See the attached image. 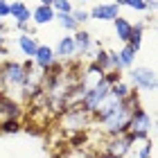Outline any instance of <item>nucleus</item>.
Returning a JSON list of instances; mask_svg holds the SVG:
<instances>
[{
  "mask_svg": "<svg viewBox=\"0 0 158 158\" xmlns=\"http://www.w3.org/2000/svg\"><path fill=\"white\" fill-rule=\"evenodd\" d=\"M131 145H133V135L131 133L113 135V138H106L104 140L102 154L113 156V158H129V154H131Z\"/></svg>",
  "mask_w": 158,
  "mask_h": 158,
  "instance_id": "nucleus-4",
  "label": "nucleus"
},
{
  "mask_svg": "<svg viewBox=\"0 0 158 158\" xmlns=\"http://www.w3.org/2000/svg\"><path fill=\"white\" fill-rule=\"evenodd\" d=\"M113 2H115L118 7H124V2H127V0H113Z\"/></svg>",
  "mask_w": 158,
  "mask_h": 158,
  "instance_id": "nucleus-30",
  "label": "nucleus"
},
{
  "mask_svg": "<svg viewBox=\"0 0 158 158\" xmlns=\"http://www.w3.org/2000/svg\"><path fill=\"white\" fill-rule=\"evenodd\" d=\"M154 127H156V131H158V113H156V120H154Z\"/></svg>",
  "mask_w": 158,
  "mask_h": 158,
  "instance_id": "nucleus-31",
  "label": "nucleus"
},
{
  "mask_svg": "<svg viewBox=\"0 0 158 158\" xmlns=\"http://www.w3.org/2000/svg\"><path fill=\"white\" fill-rule=\"evenodd\" d=\"M152 129H154V118L149 115L142 106H138V109L133 111V115H131V122H129V133H131L133 138H140V135H149Z\"/></svg>",
  "mask_w": 158,
  "mask_h": 158,
  "instance_id": "nucleus-5",
  "label": "nucleus"
},
{
  "mask_svg": "<svg viewBox=\"0 0 158 158\" xmlns=\"http://www.w3.org/2000/svg\"><path fill=\"white\" fill-rule=\"evenodd\" d=\"M9 16L16 20V23H30L32 20V9L27 7V2H23V0H14Z\"/></svg>",
  "mask_w": 158,
  "mask_h": 158,
  "instance_id": "nucleus-17",
  "label": "nucleus"
},
{
  "mask_svg": "<svg viewBox=\"0 0 158 158\" xmlns=\"http://www.w3.org/2000/svg\"><path fill=\"white\" fill-rule=\"evenodd\" d=\"M129 156H133V158H152V138H149V135L133 138L131 154Z\"/></svg>",
  "mask_w": 158,
  "mask_h": 158,
  "instance_id": "nucleus-15",
  "label": "nucleus"
},
{
  "mask_svg": "<svg viewBox=\"0 0 158 158\" xmlns=\"http://www.w3.org/2000/svg\"><path fill=\"white\" fill-rule=\"evenodd\" d=\"M138 106H140V95L135 90H131V95H129L124 102H120L109 118H104L99 122V124H102V131L106 133V138L129 133V122H131V115H133V111L138 109Z\"/></svg>",
  "mask_w": 158,
  "mask_h": 158,
  "instance_id": "nucleus-1",
  "label": "nucleus"
},
{
  "mask_svg": "<svg viewBox=\"0 0 158 158\" xmlns=\"http://www.w3.org/2000/svg\"><path fill=\"white\" fill-rule=\"evenodd\" d=\"M113 30H115V36L118 41L124 45V43H129V39H131V32H133V23L124 16H118L115 20H113Z\"/></svg>",
  "mask_w": 158,
  "mask_h": 158,
  "instance_id": "nucleus-14",
  "label": "nucleus"
},
{
  "mask_svg": "<svg viewBox=\"0 0 158 158\" xmlns=\"http://www.w3.org/2000/svg\"><path fill=\"white\" fill-rule=\"evenodd\" d=\"M9 11H11V2L9 0H0V20L9 18Z\"/></svg>",
  "mask_w": 158,
  "mask_h": 158,
  "instance_id": "nucleus-26",
  "label": "nucleus"
},
{
  "mask_svg": "<svg viewBox=\"0 0 158 158\" xmlns=\"http://www.w3.org/2000/svg\"><path fill=\"white\" fill-rule=\"evenodd\" d=\"M97 158H113V156H106V154H97Z\"/></svg>",
  "mask_w": 158,
  "mask_h": 158,
  "instance_id": "nucleus-32",
  "label": "nucleus"
},
{
  "mask_svg": "<svg viewBox=\"0 0 158 158\" xmlns=\"http://www.w3.org/2000/svg\"><path fill=\"white\" fill-rule=\"evenodd\" d=\"M156 32H158V25H156Z\"/></svg>",
  "mask_w": 158,
  "mask_h": 158,
  "instance_id": "nucleus-34",
  "label": "nucleus"
},
{
  "mask_svg": "<svg viewBox=\"0 0 158 158\" xmlns=\"http://www.w3.org/2000/svg\"><path fill=\"white\" fill-rule=\"evenodd\" d=\"M90 120H93V115L81 106V102L79 104H70L66 109V113H63V124H66L68 131H75V133L86 131V127H88Z\"/></svg>",
  "mask_w": 158,
  "mask_h": 158,
  "instance_id": "nucleus-3",
  "label": "nucleus"
},
{
  "mask_svg": "<svg viewBox=\"0 0 158 158\" xmlns=\"http://www.w3.org/2000/svg\"><path fill=\"white\" fill-rule=\"evenodd\" d=\"M90 61L95 63L97 68H102L104 73H111V70H113V63H111V50H106V48L102 45V41H95V50H93Z\"/></svg>",
  "mask_w": 158,
  "mask_h": 158,
  "instance_id": "nucleus-11",
  "label": "nucleus"
},
{
  "mask_svg": "<svg viewBox=\"0 0 158 158\" xmlns=\"http://www.w3.org/2000/svg\"><path fill=\"white\" fill-rule=\"evenodd\" d=\"M124 7H129V9H133V11H140V14L147 11V2L145 0H127Z\"/></svg>",
  "mask_w": 158,
  "mask_h": 158,
  "instance_id": "nucleus-24",
  "label": "nucleus"
},
{
  "mask_svg": "<svg viewBox=\"0 0 158 158\" xmlns=\"http://www.w3.org/2000/svg\"><path fill=\"white\" fill-rule=\"evenodd\" d=\"M39 45H41L39 39L32 36V34H20V36H18V50L27 56V59H34V56H36Z\"/></svg>",
  "mask_w": 158,
  "mask_h": 158,
  "instance_id": "nucleus-16",
  "label": "nucleus"
},
{
  "mask_svg": "<svg viewBox=\"0 0 158 158\" xmlns=\"http://www.w3.org/2000/svg\"><path fill=\"white\" fill-rule=\"evenodd\" d=\"M129 86L135 90H145V93H154L158 90V73L149 66H138L129 70Z\"/></svg>",
  "mask_w": 158,
  "mask_h": 158,
  "instance_id": "nucleus-2",
  "label": "nucleus"
},
{
  "mask_svg": "<svg viewBox=\"0 0 158 158\" xmlns=\"http://www.w3.org/2000/svg\"><path fill=\"white\" fill-rule=\"evenodd\" d=\"M63 158H97V154L88 152V149H73V152L68 156H63Z\"/></svg>",
  "mask_w": 158,
  "mask_h": 158,
  "instance_id": "nucleus-25",
  "label": "nucleus"
},
{
  "mask_svg": "<svg viewBox=\"0 0 158 158\" xmlns=\"http://www.w3.org/2000/svg\"><path fill=\"white\" fill-rule=\"evenodd\" d=\"M54 54L59 61H70L73 56H77V48H75V36L73 34H66L63 39H59L54 48Z\"/></svg>",
  "mask_w": 158,
  "mask_h": 158,
  "instance_id": "nucleus-10",
  "label": "nucleus"
},
{
  "mask_svg": "<svg viewBox=\"0 0 158 158\" xmlns=\"http://www.w3.org/2000/svg\"><path fill=\"white\" fill-rule=\"evenodd\" d=\"M147 2V11H158V0H145Z\"/></svg>",
  "mask_w": 158,
  "mask_h": 158,
  "instance_id": "nucleus-28",
  "label": "nucleus"
},
{
  "mask_svg": "<svg viewBox=\"0 0 158 158\" xmlns=\"http://www.w3.org/2000/svg\"><path fill=\"white\" fill-rule=\"evenodd\" d=\"M56 23H59V27H61V30L63 32H66V34H75L77 30H81V27H79L77 25V20L73 18V14H56Z\"/></svg>",
  "mask_w": 158,
  "mask_h": 158,
  "instance_id": "nucleus-18",
  "label": "nucleus"
},
{
  "mask_svg": "<svg viewBox=\"0 0 158 158\" xmlns=\"http://www.w3.org/2000/svg\"><path fill=\"white\" fill-rule=\"evenodd\" d=\"M73 36H75L77 54H79V56H93V50H95V41H93L90 32H86V30H77Z\"/></svg>",
  "mask_w": 158,
  "mask_h": 158,
  "instance_id": "nucleus-9",
  "label": "nucleus"
},
{
  "mask_svg": "<svg viewBox=\"0 0 158 158\" xmlns=\"http://www.w3.org/2000/svg\"><path fill=\"white\" fill-rule=\"evenodd\" d=\"M145 27L147 23H133V32H131V39H129V45H131L135 52L142 48V36H145Z\"/></svg>",
  "mask_w": 158,
  "mask_h": 158,
  "instance_id": "nucleus-20",
  "label": "nucleus"
},
{
  "mask_svg": "<svg viewBox=\"0 0 158 158\" xmlns=\"http://www.w3.org/2000/svg\"><path fill=\"white\" fill-rule=\"evenodd\" d=\"M131 90H133V88H131L127 81H118V84L111 86V93H109V95H111L113 99H118V102H124V99L131 95Z\"/></svg>",
  "mask_w": 158,
  "mask_h": 158,
  "instance_id": "nucleus-19",
  "label": "nucleus"
},
{
  "mask_svg": "<svg viewBox=\"0 0 158 158\" xmlns=\"http://www.w3.org/2000/svg\"><path fill=\"white\" fill-rule=\"evenodd\" d=\"M135 56L138 52L124 43L120 50H111V63H113V70H120V73H124V70H131L135 66Z\"/></svg>",
  "mask_w": 158,
  "mask_h": 158,
  "instance_id": "nucleus-6",
  "label": "nucleus"
},
{
  "mask_svg": "<svg viewBox=\"0 0 158 158\" xmlns=\"http://www.w3.org/2000/svg\"><path fill=\"white\" fill-rule=\"evenodd\" d=\"M39 2H41V5H48V7H52V5H54V0H39Z\"/></svg>",
  "mask_w": 158,
  "mask_h": 158,
  "instance_id": "nucleus-29",
  "label": "nucleus"
},
{
  "mask_svg": "<svg viewBox=\"0 0 158 158\" xmlns=\"http://www.w3.org/2000/svg\"><path fill=\"white\" fill-rule=\"evenodd\" d=\"M73 18L77 20V25L81 27L84 23L90 20V14H88V9H84V7H75V9H73Z\"/></svg>",
  "mask_w": 158,
  "mask_h": 158,
  "instance_id": "nucleus-23",
  "label": "nucleus"
},
{
  "mask_svg": "<svg viewBox=\"0 0 158 158\" xmlns=\"http://www.w3.org/2000/svg\"><path fill=\"white\" fill-rule=\"evenodd\" d=\"M90 14V20H102V23H113L118 16H120V7L115 2H97Z\"/></svg>",
  "mask_w": 158,
  "mask_h": 158,
  "instance_id": "nucleus-8",
  "label": "nucleus"
},
{
  "mask_svg": "<svg viewBox=\"0 0 158 158\" xmlns=\"http://www.w3.org/2000/svg\"><path fill=\"white\" fill-rule=\"evenodd\" d=\"M54 18H56V11L48 5H39V7L32 9V25H36V27L39 25H50Z\"/></svg>",
  "mask_w": 158,
  "mask_h": 158,
  "instance_id": "nucleus-13",
  "label": "nucleus"
},
{
  "mask_svg": "<svg viewBox=\"0 0 158 158\" xmlns=\"http://www.w3.org/2000/svg\"><path fill=\"white\" fill-rule=\"evenodd\" d=\"M52 9H54L56 14H73V9H75V5L70 2V0H54Z\"/></svg>",
  "mask_w": 158,
  "mask_h": 158,
  "instance_id": "nucleus-22",
  "label": "nucleus"
},
{
  "mask_svg": "<svg viewBox=\"0 0 158 158\" xmlns=\"http://www.w3.org/2000/svg\"><path fill=\"white\" fill-rule=\"evenodd\" d=\"M5 43H7V39H5V34L0 32V54H2V56H7V54H9V50H7V45H5Z\"/></svg>",
  "mask_w": 158,
  "mask_h": 158,
  "instance_id": "nucleus-27",
  "label": "nucleus"
},
{
  "mask_svg": "<svg viewBox=\"0 0 158 158\" xmlns=\"http://www.w3.org/2000/svg\"><path fill=\"white\" fill-rule=\"evenodd\" d=\"M34 66H36L41 73H50L54 66H56V54H54V48H50L48 43H41L39 50H36V56H34Z\"/></svg>",
  "mask_w": 158,
  "mask_h": 158,
  "instance_id": "nucleus-7",
  "label": "nucleus"
},
{
  "mask_svg": "<svg viewBox=\"0 0 158 158\" xmlns=\"http://www.w3.org/2000/svg\"><path fill=\"white\" fill-rule=\"evenodd\" d=\"M81 75H84V77H81V84H84V88L88 90V88H93V86L102 84V81H104V75H106V73H104L102 68H97L95 63L90 61L88 66L84 68V73H81Z\"/></svg>",
  "mask_w": 158,
  "mask_h": 158,
  "instance_id": "nucleus-12",
  "label": "nucleus"
},
{
  "mask_svg": "<svg viewBox=\"0 0 158 158\" xmlns=\"http://www.w3.org/2000/svg\"><path fill=\"white\" fill-rule=\"evenodd\" d=\"M86 2H90V0H79V5H81V7H84Z\"/></svg>",
  "mask_w": 158,
  "mask_h": 158,
  "instance_id": "nucleus-33",
  "label": "nucleus"
},
{
  "mask_svg": "<svg viewBox=\"0 0 158 158\" xmlns=\"http://www.w3.org/2000/svg\"><path fill=\"white\" fill-rule=\"evenodd\" d=\"M20 129V120H0V133H18Z\"/></svg>",
  "mask_w": 158,
  "mask_h": 158,
  "instance_id": "nucleus-21",
  "label": "nucleus"
}]
</instances>
